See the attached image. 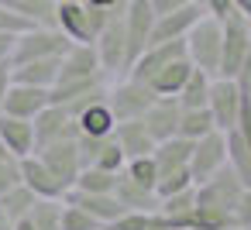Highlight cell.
I'll return each instance as SVG.
<instances>
[{"mask_svg": "<svg viewBox=\"0 0 251 230\" xmlns=\"http://www.w3.org/2000/svg\"><path fill=\"white\" fill-rule=\"evenodd\" d=\"M11 230H31V223H28V216H25V220H18V223H14Z\"/></svg>", "mask_w": 251, "mask_h": 230, "instance_id": "48", "label": "cell"}, {"mask_svg": "<svg viewBox=\"0 0 251 230\" xmlns=\"http://www.w3.org/2000/svg\"><path fill=\"white\" fill-rule=\"evenodd\" d=\"M0 141H4L18 158L35 151V124L25 117H11V114H0Z\"/></svg>", "mask_w": 251, "mask_h": 230, "instance_id": "21", "label": "cell"}, {"mask_svg": "<svg viewBox=\"0 0 251 230\" xmlns=\"http://www.w3.org/2000/svg\"><path fill=\"white\" fill-rule=\"evenodd\" d=\"M241 179L230 165L213 172L206 182H196V206H193V227L196 230H220L234 223V206L241 196Z\"/></svg>", "mask_w": 251, "mask_h": 230, "instance_id": "1", "label": "cell"}, {"mask_svg": "<svg viewBox=\"0 0 251 230\" xmlns=\"http://www.w3.org/2000/svg\"><path fill=\"white\" fill-rule=\"evenodd\" d=\"M151 100H155L151 86H148V83H138V79H131V76H121V79H114V83L107 86V107H110V114H114L117 124L141 117Z\"/></svg>", "mask_w": 251, "mask_h": 230, "instance_id": "6", "label": "cell"}, {"mask_svg": "<svg viewBox=\"0 0 251 230\" xmlns=\"http://www.w3.org/2000/svg\"><path fill=\"white\" fill-rule=\"evenodd\" d=\"M35 148L49 144V141H59V138H76L79 127H76V117L62 107V103H49L35 120Z\"/></svg>", "mask_w": 251, "mask_h": 230, "instance_id": "11", "label": "cell"}, {"mask_svg": "<svg viewBox=\"0 0 251 230\" xmlns=\"http://www.w3.org/2000/svg\"><path fill=\"white\" fill-rule=\"evenodd\" d=\"M55 4H83V0H55Z\"/></svg>", "mask_w": 251, "mask_h": 230, "instance_id": "50", "label": "cell"}, {"mask_svg": "<svg viewBox=\"0 0 251 230\" xmlns=\"http://www.w3.org/2000/svg\"><path fill=\"white\" fill-rule=\"evenodd\" d=\"M206 11L200 4H182L169 14H158L155 18V28H151V42H176V38H186V31L203 18Z\"/></svg>", "mask_w": 251, "mask_h": 230, "instance_id": "16", "label": "cell"}, {"mask_svg": "<svg viewBox=\"0 0 251 230\" xmlns=\"http://www.w3.org/2000/svg\"><path fill=\"white\" fill-rule=\"evenodd\" d=\"M179 114H182V107H179L176 96H155V100L148 103V110L141 114V124L148 127V134H151L155 144H158V141H165V138H176V131H179Z\"/></svg>", "mask_w": 251, "mask_h": 230, "instance_id": "13", "label": "cell"}, {"mask_svg": "<svg viewBox=\"0 0 251 230\" xmlns=\"http://www.w3.org/2000/svg\"><path fill=\"white\" fill-rule=\"evenodd\" d=\"M14 35H18V31H0V62H11V52H14Z\"/></svg>", "mask_w": 251, "mask_h": 230, "instance_id": "42", "label": "cell"}, {"mask_svg": "<svg viewBox=\"0 0 251 230\" xmlns=\"http://www.w3.org/2000/svg\"><path fill=\"white\" fill-rule=\"evenodd\" d=\"M28 223L31 230H62V199H35Z\"/></svg>", "mask_w": 251, "mask_h": 230, "instance_id": "29", "label": "cell"}, {"mask_svg": "<svg viewBox=\"0 0 251 230\" xmlns=\"http://www.w3.org/2000/svg\"><path fill=\"white\" fill-rule=\"evenodd\" d=\"M124 175H131L134 182H141V185H151V189H155V182H158V168H155V158H151V155H141V158H127V161H124Z\"/></svg>", "mask_w": 251, "mask_h": 230, "instance_id": "33", "label": "cell"}, {"mask_svg": "<svg viewBox=\"0 0 251 230\" xmlns=\"http://www.w3.org/2000/svg\"><path fill=\"white\" fill-rule=\"evenodd\" d=\"M114 141L121 144L124 158H141V155H151V151H155V138L148 134V127L141 124V117L121 120V124L114 127Z\"/></svg>", "mask_w": 251, "mask_h": 230, "instance_id": "19", "label": "cell"}, {"mask_svg": "<svg viewBox=\"0 0 251 230\" xmlns=\"http://www.w3.org/2000/svg\"><path fill=\"white\" fill-rule=\"evenodd\" d=\"M203 11L210 14V18H217V21H224L234 7H230V0H203Z\"/></svg>", "mask_w": 251, "mask_h": 230, "instance_id": "41", "label": "cell"}, {"mask_svg": "<svg viewBox=\"0 0 251 230\" xmlns=\"http://www.w3.org/2000/svg\"><path fill=\"white\" fill-rule=\"evenodd\" d=\"M114 196L124 209H141V213H151L158 209V192L151 185H141L134 182L131 175H124V168L117 172V185H114Z\"/></svg>", "mask_w": 251, "mask_h": 230, "instance_id": "20", "label": "cell"}, {"mask_svg": "<svg viewBox=\"0 0 251 230\" xmlns=\"http://www.w3.org/2000/svg\"><path fill=\"white\" fill-rule=\"evenodd\" d=\"M234 134L241 141L251 144V93L241 90V107H237V124H234Z\"/></svg>", "mask_w": 251, "mask_h": 230, "instance_id": "38", "label": "cell"}, {"mask_svg": "<svg viewBox=\"0 0 251 230\" xmlns=\"http://www.w3.org/2000/svg\"><path fill=\"white\" fill-rule=\"evenodd\" d=\"M248 55H251V21L244 14L230 11L220 21V72L217 76L234 79Z\"/></svg>", "mask_w": 251, "mask_h": 230, "instance_id": "2", "label": "cell"}, {"mask_svg": "<svg viewBox=\"0 0 251 230\" xmlns=\"http://www.w3.org/2000/svg\"><path fill=\"white\" fill-rule=\"evenodd\" d=\"M186 230H196V227H186Z\"/></svg>", "mask_w": 251, "mask_h": 230, "instance_id": "52", "label": "cell"}, {"mask_svg": "<svg viewBox=\"0 0 251 230\" xmlns=\"http://www.w3.org/2000/svg\"><path fill=\"white\" fill-rule=\"evenodd\" d=\"M151 28H155V11L148 0H127L124 7V38H127V66L151 45Z\"/></svg>", "mask_w": 251, "mask_h": 230, "instance_id": "10", "label": "cell"}, {"mask_svg": "<svg viewBox=\"0 0 251 230\" xmlns=\"http://www.w3.org/2000/svg\"><path fill=\"white\" fill-rule=\"evenodd\" d=\"M189 185H193L189 168H172V172H162V175H158L155 192H158V196H169V192H182V189H189Z\"/></svg>", "mask_w": 251, "mask_h": 230, "instance_id": "36", "label": "cell"}, {"mask_svg": "<svg viewBox=\"0 0 251 230\" xmlns=\"http://www.w3.org/2000/svg\"><path fill=\"white\" fill-rule=\"evenodd\" d=\"M124 161H127V158H124L121 144H117V141H114V134H110V138L97 148V155H93V161H90V165H97V168H103V172H121V168H124Z\"/></svg>", "mask_w": 251, "mask_h": 230, "instance_id": "32", "label": "cell"}, {"mask_svg": "<svg viewBox=\"0 0 251 230\" xmlns=\"http://www.w3.org/2000/svg\"><path fill=\"white\" fill-rule=\"evenodd\" d=\"M237 107H241V86L237 79H227V76H213L210 79V93H206V110L213 117V127L217 131H234L237 124Z\"/></svg>", "mask_w": 251, "mask_h": 230, "instance_id": "8", "label": "cell"}, {"mask_svg": "<svg viewBox=\"0 0 251 230\" xmlns=\"http://www.w3.org/2000/svg\"><path fill=\"white\" fill-rule=\"evenodd\" d=\"M76 138H79V134H76ZM76 138H59V141H49V144L35 148V155L55 172V179H59L66 189H73V182H76V175H79V168H83L79 141H76Z\"/></svg>", "mask_w": 251, "mask_h": 230, "instance_id": "9", "label": "cell"}, {"mask_svg": "<svg viewBox=\"0 0 251 230\" xmlns=\"http://www.w3.org/2000/svg\"><path fill=\"white\" fill-rule=\"evenodd\" d=\"M11 62H0V107H4V96H7V90H11Z\"/></svg>", "mask_w": 251, "mask_h": 230, "instance_id": "44", "label": "cell"}, {"mask_svg": "<svg viewBox=\"0 0 251 230\" xmlns=\"http://www.w3.org/2000/svg\"><path fill=\"white\" fill-rule=\"evenodd\" d=\"M227 165L234 168V175L241 179V185L251 189V144L241 141L234 131H227Z\"/></svg>", "mask_w": 251, "mask_h": 230, "instance_id": "28", "label": "cell"}, {"mask_svg": "<svg viewBox=\"0 0 251 230\" xmlns=\"http://www.w3.org/2000/svg\"><path fill=\"white\" fill-rule=\"evenodd\" d=\"M114 185H117V172H103L97 165L79 168V175L73 182V189H83V192H114Z\"/></svg>", "mask_w": 251, "mask_h": 230, "instance_id": "31", "label": "cell"}, {"mask_svg": "<svg viewBox=\"0 0 251 230\" xmlns=\"http://www.w3.org/2000/svg\"><path fill=\"white\" fill-rule=\"evenodd\" d=\"M59 66H62V55H52V59H31V62L11 66V79H14V83H25V86L52 90L55 79H59Z\"/></svg>", "mask_w": 251, "mask_h": 230, "instance_id": "18", "label": "cell"}, {"mask_svg": "<svg viewBox=\"0 0 251 230\" xmlns=\"http://www.w3.org/2000/svg\"><path fill=\"white\" fill-rule=\"evenodd\" d=\"M210 131H217L213 127V117H210V110L206 107H193V110H182L179 114V138H189V141H196V138H203V134H210Z\"/></svg>", "mask_w": 251, "mask_h": 230, "instance_id": "30", "label": "cell"}, {"mask_svg": "<svg viewBox=\"0 0 251 230\" xmlns=\"http://www.w3.org/2000/svg\"><path fill=\"white\" fill-rule=\"evenodd\" d=\"M83 4H90L97 11H117V7H127V0H83Z\"/></svg>", "mask_w": 251, "mask_h": 230, "instance_id": "45", "label": "cell"}, {"mask_svg": "<svg viewBox=\"0 0 251 230\" xmlns=\"http://www.w3.org/2000/svg\"><path fill=\"white\" fill-rule=\"evenodd\" d=\"M25 28H31V21H25V18L0 7V31H25Z\"/></svg>", "mask_w": 251, "mask_h": 230, "instance_id": "40", "label": "cell"}, {"mask_svg": "<svg viewBox=\"0 0 251 230\" xmlns=\"http://www.w3.org/2000/svg\"><path fill=\"white\" fill-rule=\"evenodd\" d=\"M0 7L31 24H55V0H0Z\"/></svg>", "mask_w": 251, "mask_h": 230, "instance_id": "25", "label": "cell"}, {"mask_svg": "<svg viewBox=\"0 0 251 230\" xmlns=\"http://www.w3.org/2000/svg\"><path fill=\"white\" fill-rule=\"evenodd\" d=\"M220 230H251V227H241V223H227V227H220Z\"/></svg>", "mask_w": 251, "mask_h": 230, "instance_id": "49", "label": "cell"}, {"mask_svg": "<svg viewBox=\"0 0 251 230\" xmlns=\"http://www.w3.org/2000/svg\"><path fill=\"white\" fill-rule=\"evenodd\" d=\"M210 79H213V76H206V72H200V69L193 66V72L186 76V83H182V90L176 93V100H179V107H182V110H193V107H206V93H210Z\"/></svg>", "mask_w": 251, "mask_h": 230, "instance_id": "27", "label": "cell"}, {"mask_svg": "<svg viewBox=\"0 0 251 230\" xmlns=\"http://www.w3.org/2000/svg\"><path fill=\"white\" fill-rule=\"evenodd\" d=\"M189 4H200V7H203V0H189Z\"/></svg>", "mask_w": 251, "mask_h": 230, "instance_id": "51", "label": "cell"}, {"mask_svg": "<svg viewBox=\"0 0 251 230\" xmlns=\"http://www.w3.org/2000/svg\"><path fill=\"white\" fill-rule=\"evenodd\" d=\"M103 223L100 220H93L83 206H76V203H66L62 199V230H100Z\"/></svg>", "mask_w": 251, "mask_h": 230, "instance_id": "34", "label": "cell"}, {"mask_svg": "<svg viewBox=\"0 0 251 230\" xmlns=\"http://www.w3.org/2000/svg\"><path fill=\"white\" fill-rule=\"evenodd\" d=\"M110 11H97L90 4H55V28L79 45H93Z\"/></svg>", "mask_w": 251, "mask_h": 230, "instance_id": "5", "label": "cell"}, {"mask_svg": "<svg viewBox=\"0 0 251 230\" xmlns=\"http://www.w3.org/2000/svg\"><path fill=\"white\" fill-rule=\"evenodd\" d=\"M230 7H234L237 14H244V18L251 21V0H230Z\"/></svg>", "mask_w": 251, "mask_h": 230, "instance_id": "46", "label": "cell"}, {"mask_svg": "<svg viewBox=\"0 0 251 230\" xmlns=\"http://www.w3.org/2000/svg\"><path fill=\"white\" fill-rule=\"evenodd\" d=\"M93 76H107V72L100 69L97 48L73 42V45L62 52V66H59V79H55V83H76V79H93Z\"/></svg>", "mask_w": 251, "mask_h": 230, "instance_id": "12", "label": "cell"}, {"mask_svg": "<svg viewBox=\"0 0 251 230\" xmlns=\"http://www.w3.org/2000/svg\"><path fill=\"white\" fill-rule=\"evenodd\" d=\"M189 151H193V141H189V138H179V134H176V138L158 141L155 151H151L158 175H162V172H172V168H189Z\"/></svg>", "mask_w": 251, "mask_h": 230, "instance_id": "24", "label": "cell"}, {"mask_svg": "<svg viewBox=\"0 0 251 230\" xmlns=\"http://www.w3.org/2000/svg\"><path fill=\"white\" fill-rule=\"evenodd\" d=\"M76 127H79V134H86V138H107V134H114L117 120H114V114H110V107H107V96H103V100H93L90 107H83V110L76 114Z\"/></svg>", "mask_w": 251, "mask_h": 230, "instance_id": "22", "label": "cell"}, {"mask_svg": "<svg viewBox=\"0 0 251 230\" xmlns=\"http://www.w3.org/2000/svg\"><path fill=\"white\" fill-rule=\"evenodd\" d=\"M100 230H107V227H100Z\"/></svg>", "mask_w": 251, "mask_h": 230, "instance_id": "53", "label": "cell"}, {"mask_svg": "<svg viewBox=\"0 0 251 230\" xmlns=\"http://www.w3.org/2000/svg\"><path fill=\"white\" fill-rule=\"evenodd\" d=\"M35 199H38V196H35L25 182H18V185H11V189L0 192V209L7 213V220H11V223H18V220H25V216L31 213Z\"/></svg>", "mask_w": 251, "mask_h": 230, "instance_id": "26", "label": "cell"}, {"mask_svg": "<svg viewBox=\"0 0 251 230\" xmlns=\"http://www.w3.org/2000/svg\"><path fill=\"white\" fill-rule=\"evenodd\" d=\"M148 230H169V227H165V220H162V216H158V213H155V223H151V227H148Z\"/></svg>", "mask_w": 251, "mask_h": 230, "instance_id": "47", "label": "cell"}, {"mask_svg": "<svg viewBox=\"0 0 251 230\" xmlns=\"http://www.w3.org/2000/svg\"><path fill=\"white\" fill-rule=\"evenodd\" d=\"M62 199H66V203H76V206H83V209H86L93 220H100L103 227L124 213V206L117 203V196H114V192H83V189H69Z\"/></svg>", "mask_w": 251, "mask_h": 230, "instance_id": "17", "label": "cell"}, {"mask_svg": "<svg viewBox=\"0 0 251 230\" xmlns=\"http://www.w3.org/2000/svg\"><path fill=\"white\" fill-rule=\"evenodd\" d=\"M227 165V134L224 131H210L203 138L193 141V151H189V175H193V185L196 182H206L213 172H220Z\"/></svg>", "mask_w": 251, "mask_h": 230, "instance_id": "7", "label": "cell"}, {"mask_svg": "<svg viewBox=\"0 0 251 230\" xmlns=\"http://www.w3.org/2000/svg\"><path fill=\"white\" fill-rule=\"evenodd\" d=\"M21 182H25L38 199H62V196L69 192V189L55 179V172H52L35 151L21 158Z\"/></svg>", "mask_w": 251, "mask_h": 230, "instance_id": "14", "label": "cell"}, {"mask_svg": "<svg viewBox=\"0 0 251 230\" xmlns=\"http://www.w3.org/2000/svg\"><path fill=\"white\" fill-rule=\"evenodd\" d=\"M49 103H52L49 90H42V86H25V83H11V90H7V96H4V107H0V114L35 120Z\"/></svg>", "mask_w": 251, "mask_h": 230, "instance_id": "15", "label": "cell"}, {"mask_svg": "<svg viewBox=\"0 0 251 230\" xmlns=\"http://www.w3.org/2000/svg\"><path fill=\"white\" fill-rule=\"evenodd\" d=\"M148 4H151V11H155V18H158V14H169V11L189 4V0H148Z\"/></svg>", "mask_w": 251, "mask_h": 230, "instance_id": "43", "label": "cell"}, {"mask_svg": "<svg viewBox=\"0 0 251 230\" xmlns=\"http://www.w3.org/2000/svg\"><path fill=\"white\" fill-rule=\"evenodd\" d=\"M155 223V209L151 213H141V209H124L117 220L107 223V230H148Z\"/></svg>", "mask_w": 251, "mask_h": 230, "instance_id": "37", "label": "cell"}, {"mask_svg": "<svg viewBox=\"0 0 251 230\" xmlns=\"http://www.w3.org/2000/svg\"><path fill=\"white\" fill-rule=\"evenodd\" d=\"M193 72V62H189V55H179V59H172L169 66H162L151 79H148V86H151V93L155 96H176L179 90H182V83H186V76Z\"/></svg>", "mask_w": 251, "mask_h": 230, "instance_id": "23", "label": "cell"}, {"mask_svg": "<svg viewBox=\"0 0 251 230\" xmlns=\"http://www.w3.org/2000/svg\"><path fill=\"white\" fill-rule=\"evenodd\" d=\"M234 223H241V227H251V189H241V196H237V206H234Z\"/></svg>", "mask_w": 251, "mask_h": 230, "instance_id": "39", "label": "cell"}, {"mask_svg": "<svg viewBox=\"0 0 251 230\" xmlns=\"http://www.w3.org/2000/svg\"><path fill=\"white\" fill-rule=\"evenodd\" d=\"M18 182H21V158L0 141V192L18 185Z\"/></svg>", "mask_w": 251, "mask_h": 230, "instance_id": "35", "label": "cell"}, {"mask_svg": "<svg viewBox=\"0 0 251 230\" xmlns=\"http://www.w3.org/2000/svg\"><path fill=\"white\" fill-rule=\"evenodd\" d=\"M186 55L200 72H206V76L220 72V21L217 18L203 14L186 31Z\"/></svg>", "mask_w": 251, "mask_h": 230, "instance_id": "4", "label": "cell"}, {"mask_svg": "<svg viewBox=\"0 0 251 230\" xmlns=\"http://www.w3.org/2000/svg\"><path fill=\"white\" fill-rule=\"evenodd\" d=\"M73 42L55 28V24H31L25 31L14 35V52H11V66L31 62V59H52L62 55Z\"/></svg>", "mask_w": 251, "mask_h": 230, "instance_id": "3", "label": "cell"}]
</instances>
